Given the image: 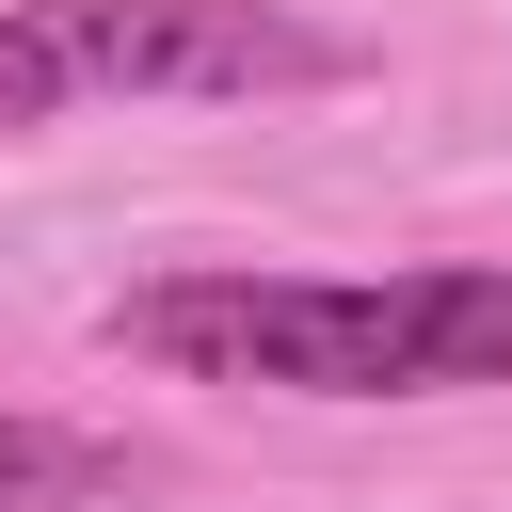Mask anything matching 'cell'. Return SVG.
I'll list each match as a JSON object with an SVG mask.
<instances>
[{
  "instance_id": "cell-1",
  "label": "cell",
  "mask_w": 512,
  "mask_h": 512,
  "mask_svg": "<svg viewBox=\"0 0 512 512\" xmlns=\"http://www.w3.org/2000/svg\"><path fill=\"white\" fill-rule=\"evenodd\" d=\"M96 336L176 368V384H256V400H480V384H512V256H432V272H160Z\"/></svg>"
},
{
  "instance_id": "cell-2",
  "label": "cell",
  "mask_w": 512,
  "mask_h": 512,
  "mask_svg": "<svg viewBox=\"0 0 512 512\" xmlns=\"http://www.w3.org/2000/svg\"><path fill=\"white\" fill-rule=\"evenodd\" d=\"M368 48L304 0H0V144L96 96H320Z\"/></svg>"
},
{
  "instance_id": "cell-3",
  "label": "cell",
  "mask_w": 512,
  "mask_h": 512,
  "mask_svg": "<svg viewBox=\"0 0 512 512\" xmlns=\"http://www.w3.org/2000/svg\"><path fill=\"white\" fill-rule=\"evenodd\" d=\"M128 496H144V448H128V432L0 416V512H128Z\"/></svg>"
}]
</instances>
